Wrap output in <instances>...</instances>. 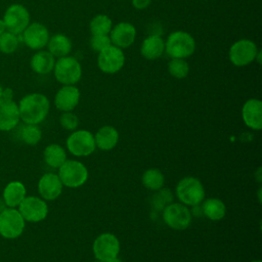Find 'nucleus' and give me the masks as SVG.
<instances>
[{"label": "nucleus", "instance_id": "f257e3e1", "mask_svg": "<svg viewBox=\"0 0 262 262\" xmlns=\"http://www.w3.org/2000/svg\"><path fill=\"white\" fill-rule=\"evenodd\" d=\"M18 105L19 119L26 124L38 125L43 122L49 112V100L41 93H31L24 96Z\"/></svg>", "mask_w": 262, "mask_h": 262}, {"label": "nucleus", "instance_id": "f03ea898", "mask_svg": "<svg viewBox=\"0 0 262 262\" xmlns=\"http://www.w3.org/2000/svg\"><path fill=\"white\" fill-rule=\"evenodd\" d=\"M195 49L193 37L184 31L171 33L165 41V51L171 58H186Z\"/></svg>", "mask_w": 262, "mask_h": 262}, {"label": "nucleus", "instance_id": "7ed1b4c3", "mask_svg": "<svg viewBox=\"0 0 262 262\" xmlns=\"http://www.w3.org/2000/svg\"><path fill=\"white\" fill-rule=\"evenodd\" d=\"M176 195L180 203L192 207L203 203L205 199V188L198 178L187 176L177 183Z\"/></svg>", "mask_w": 262, "mask_h": 262}, {"label": "nucleus", "instance_id": "20e7f679", "mask_svg": "<svg viewBox=\"0 0 262 262\" xmlns=\"http://www.w3.org/2000/svg\"><path fill=\"white\" fill-rule=\"evenodd\" d=\"M58 177L62 185L70 188L82 186L88 179V170L84 164L75 160H67L58 168Z\"/></svg>", "mask_w": 262, "mask_h": 262}, {"label": "nucleus", "instance_id": "39448f33", "mask_svg": "<svg viewBox=\"0 0 262 262\" xmlns=\"http://www.w3.org/2000/svg\"><path fill=\"white\" fill-rule=\"evenodd\" d=\"M54 77L63 85H75L82 77V67L73 56L59 57L54 63Z\"/></svg>", "mask_w": 262, "mask_h": 262}, {"label": "nucleus", "instance_id": "423d86ee", "mask_svg": "<svg viewBox=\"0 0 262 262\" xmlns=\"http://www.w3.org/2000/svg\"><path fill=\"white\" fill-rule=\"evenodd\" d=\"M192 215L187 206L182 203H170L163 209V220L175 230L186 229L191 222Z\"/></svg>", "mask_w": 262, "mask_h": 262}, {"label": "nucleus", "instance_id": "0eeeda50", "mask_svg": "<svg viewBox=\"0 0 262 262\" xmlns=\"http://www.w3.org/2000/svg\"><path fill=\"white\" fill-rule=\"evenodd\" d=\"M67 148L76 157H87L96 148L94 135L87 130L74 131L67 138Z\"/></svg>", "mask_w": 262, "mask_h": 262}, {"label": "nucleus", "instance_id": "6e6552de", "mask_svg": "<svg viewBox=\"0 0 262 262\" xmlns=\"http://www.w3.org/2000/svg\"><path fill=\"white\" fill-rule=\"evenodd\" d=\"M25 228V219L18 210L6 208L0 213V234L5 238L19 236Z\"/></svg>", "mask_w": 262, "mask_h": 262}, {"label": "nucleus", "instance_id": "1a4fd4ad", "mask_svg": "<svg viewBox=\"0 0 262 262\" xmlns=\"http://www.w3.org/2000/svg\"><path fill=\"white\" fill-rule=\"evenodd\" d=\"M92 250L96 260L106 262L115 257H118L120 252V242L115 234L104 232L99 234L94 239Z\"/></svg>", "mask_w": 262, "mask_h": 262}, {"label": "nucleus", "instance_id": "9d476101", "mask_svg": "<svg viewBox=\"0 0 262 262\" xmlns=\"http://www.w3.org/2000/svg\"><path fill=\"white\" fill-rule=\"evenodd\" d=\"M257 45L249 39L234 42L229 49V59L235 67H246L256 59Z\"/></svg>", "mask_w": 262, "mask_h": 262}, {"label": "nucleus", "instance_id": "9b49d317", "mask_svg": "<svg viewBox=\"0 0 262 262\" xmlns=\"http://www.w3.org/2000/svg\"><path fill=\"white\" fill-rule=\"evenodd\" d=\"M6 30L14 35H20L30 24V13L28 9L20 4L10 5L3 17Z\"/></svg>", "mask_w": 262, "mask_h": 262}, {"label": "nucleus", "instance_id": "f8f14e48", "mask_svg": "<svg viewBox=\"0 0 262 262\" xmlns=\"http://www.w3.org/2000/svg\"><path fill=\"white\" fill-rule=\"evenodd\" d=\"M18 207L23 218L29 222L42 221L48 214L47 204L37 196H25Z\"/></svg>", "mask_w": 262, "mask_h": 262}, {"label": "nucleus", "instance_id": "ddd939ff", "mask_svg": "<svg viewBox=\"0 0 262 262\" xmlns=\"http://www.w3.org/2000/svg\"><path fill=\"white\" fill-rule=\"evenodd\" d=\"M125 63V55L123 50L111 45L106 49L98 53L97 64L101 72L105 74H115L119 72Z\"/></svg>", "mask_w": 262, "mask_h": 262}, {"label": "nucleus", "instance_id": "4468645a", "mask_svg": "<svg viewBox=\"0 0 262 262\" xmlns=\"http://www.w3.org/2000/svg\"><path fill=\"white\" fill-rule=\"evenodd\" d=\"M21 35L24 43L33 50L43 48L47 45L49 40V33L47 28L40 23L29 24Z\"/></svg>", "mask_w": 262, "mask_h": 262}, {"label": "nucleus", "instance_id": "2eb2a0df", "mask_svg": "<svg viewBox=\"0 0 262 262\" xmlns=\"http://www.w3.org/2000/svg\"><path fill=\"white\" fill-rule=\"evenodd\" d=\"M136 37V29L135 27L127 21H122L117 24L114 28H112L110 32V39L112 45L123 49L128 48L134 43Z\"/></svg>", "mask_w": 262, "mask_h": 262}, {"label": "nucleus", "instance_id": "dca6fc26", "mask_svg": "<svg viewBox=\"0 0 262 262\" xmlns=\"http://www.w3.org/2000/svg\"><path fill=\"white\" fill-rule=\"evenodd\" d=\"M242 118L247 127L253 130L262 129V102L259 99H248L242 108Z\"/></svg>", "mask_w": 262, "mask_h": 262}, {"label": "nucleus", "instance_id": "f3484780", "mask_svg": "<svg viewBox=\"0 0 262 262\" xmlns=\"http://www.w3.org/2000/svg\"><path fill=\"white\" fill-rule=\"evenodd\" d=\"M19 122L18 105L12 99L0 98V130H12Z\"/></svg>", "mask_w": 262, "mask_h": 262}, {"label": "nucleus", "instance_id": "a211bd4d", "mask_svg": "<svg viewBox=\"0 0 262 262\" xmlns=\"http://www.w3.org/2000/svg\"><path fill=\"white\" fill-rule=\"evenodd\" d=\"M62 183L57 174L45 173L38 182V191L42 199L53 201L57 199L62 191Z\"/></svg>", "mask_w": 262, "mask_h": 262}, {"label": "nucleus", "instance_id": "6ab92c4d", "mask_svg": "<svg viewBox=\"0 0 262 262\" xmlns=\"http://www.w3.org/2000/svg\"><path fill=\"white\" fill-rule=\"evenodd\" d=\"M80 91L75 85H63L55 94L54 103L61 112H72L79 103Z\"/></svg>", "mask_w": 262, "mask_h": 262}, {"label": "nucleus", "instance_id": "aec40b11", "mask_svg": "<svg viewBox=\"0 0 262 262\" xmlns=\"http://www.w3.org/2000/svg\"><path fill=\"white\" fill-rule=\"evenodd\" d=\"M165 51V41L164 39L159 35H149L147 36L140 48L141 55L148 59V60H155L162 56V54Z\"/></svg>", "mask_w": 262, "mask_h": 262}, {"label": "nucleus", "instance_id": "412c9836", "mask_svg": "<svg viewBox=\"0 0 262 262\" xmlns=\"http://www.w3.org/2000/svg\"><path fill=\"white\" fill-rule=\"evenodd\" d=\"M95 146L101 150L113 149L119 141V133L113 126H102L94 135Z\"/></svg>", "mask_w": 262, "mask_h": 262}, {"label": "nucleus", "instance_id": "4be33fe9", "mask_svg": "<svg viewBox=\"0 0 262 262\" xmlns=\"http://www.w3.org/2000/svg\"><path fill=\"white\" fill-rule=\"evenodd\" d=\"M54 56L46 50L38 51L32 56L30 60L31 69L39 75H46L50 73L54 68Z\"/></svg>", "mask_w": 262, "mask_h": 262}, {"label": "nucleus", "instance_id": "5701e85b", "mask_svg": "<svg viewBox=\"0 0 262 262\" xmlns=\"http://www.w3.org/2000/svg\"><path fill=\"white\" fill-rule=\"evenodd\" d=\"M26 196V187L19 181L9 182L3 191V200L9 208H14L20 204Z\"/></svg>", "mask_w": 262, "mask_h": 262}, {"label": "nucleus", "instance_id": "b1692460", "mask_svg": "<svg viewBox=\"0 0 262 262\" xmlns=\"http://www.w3.org/2000/svg\"><path fill=\"white\" fill-rule=\"evenodd\" d=\"M47 46L48 51L54 57L58 58L67 56L72 50V42L70 38L62 34H56L49 38Z\"/></svg>", "mask_w": 262, "mask_h": 262}, {"label": "nucleus", "instance_id": "393cba45", "mask_svg": "<svg viewBox=\"0 0 262 262\" xmlns=\"http://www.w3.org/2000/svg\"><path fill=\"white\" fill-rule=\"evenodd\" d=\"M202 210L203 215L213 221L221 220L226 213V207L224 203L220 199L216 198L207 199L202 205Z\"/></svg>", "mask_w": 262, "mask_h": 262}, {"label": "nucleus", "instance_id": "a878e982", "mask_svg": "<svg viewBox=\"0 0 262 262\" xmlns=\"http://www.w3.org/2000/svg\"><path fill=\"white\" fill-rule=\"evenodd\" d=\"M44 161L52 168H59L67 161L64 148L56 143L47 145L44 149Z\"/></svg>", "mask_w": 262, "mask_h": 262}, {"label": "nucleus", "instance_id": "bb28decb", "mask_svg": "<svg viewBox=\"0 0 262 262\" xmlns=\"http://www.w3.org/2000/svg\"><path fill=\"white\" fill-rule=\"evenodd\" d=\"M142 184L144 187L150 190H159L163 187L165 182V177L159 169H148L144 171L141 177Z\"/></svg>", "mask_w": 262, "mask_h": 262}, {"label": "nucleus", "instance_id": "cd10ccee", "mask_svg": "<svg viewBox=\"0 0 262 262\" xmlns=\"http://www.w3.org/2000/svg\"><path fill=\"white\" fill-rule=\"evenodd\" d=\"M89 28L92 35H108L113 21L106 14H97L91 19Z\"/></svg>", "mask_w": 262, "mask_h": 262}, {"label": "nucleus", "instance_id": "c85d7f7f", "mask_svg": "<svg viewBox=\"0 0 262 262\" xmlns=\"http://www.w3.org/2000/svg\"><path fill=\"white\" fill-rule=\"evenodd\" d=\"M19 137L26 144L36 145L41 140L42 132L37 125L26 124L19 129Z\"/></svg>", "mask_w": 262, "mask_h": 262}, {"label": "nucleus", "instance_id": "c756f323", "mask_svg": "<svg viewBox=\"0 0 262 262\" xmlns=\"http://www.w3.org/2000/svg\"><path fill=\"white\" fill-rule=\"evenodd\" d=\"M168 72L176 79H183L188 75L189 66L184 58H171L168 63Z\"/></svg>", "mask_w": 262, "mask_h": 262}, {"label": "nucleus", "instance_id": "7c9ffc66", "mask_svg": "<svg viewBox=\"0 0 262 262\" xmlns=\"http://www.w3.org/2000/svg\"><path fill=\"white\" fill-rule=\"evenodd\" d=\"M18 38L10 32H4L0 35V51L5 54H10L17 49Z\"/></svg>", "mask_w": 262, "mask_h": 262}, {"label": "nucleus", "instance_id": "2f4dec72", "mask_svg": "<svg viewBox=\"0 0 262 262\" xmlns=\"http://www.w3.org/2000/svg\"><path fill=\"white\" fill-rule=\"evenodd\" d=\"M59 123L63 129L74 131L79 125V119L72 112H62L59 117Z\"/></svg>", "mask_w": 262, "mask_h": 262}, {"label": "nucleus", "instance_id": "473e14b6", "mask_svg": "<svg viewBox=\"0 0 262 262\" xmlns=\"http://www.w3.org/2000/svg\"><path fill=\"white\" fill-rule=\"evenodd\" d=\"M90 45L94 51L99 53L110 47L112 45V42L107 35H92Z\"/></svg>", "mask_w": 262, "mask_h": 262}, {"label": "nucleus", "instance_id": "72a5a7b5", "mask_svg": "<svg viewBox=\"0 0 262 262\" xmlns=\"http://www.w3.org/2000/svg\"><path fill=\"white\" fill-rule=\"evenodd\" d=\"M155 204L156 207H159L160 209H164L167 205H169L171 203V201L173 200V195L171 193V191L168 188H164V189H159V192L155 195Z\"/></svg>", "mask_w": 262, "mask_h": 262}, {"label": "nucleus", "instance_id": "f704fd0d", "mask_svg": "<svg viewBox=\"0 0 262 262\" xmlns=\"http://www.w3.org/2000/svg\"><path fill=\"white\" fill-rule=\"evenodd\" d=\"M151 0H132V5L138 10H142L148 7Z\"/></svg>", "mask_w": 262, "mask_h": 262}, {"label": "nucleus", "instance_id": "c9c22d12", "mask_svg": "<svg viewBox=\"0 0 262 262\" xmlns=\"http://www.w3.org/2000/svg\"><path fill=\"white\" fill-rule=\"evenodd\" d=\"M190 213H191V215H196V216L203 215V210H202L201 204L195 205V206H192V210L190 211Z\"/></svg>", "mask_w": 262, "mask_h": 262}, {"label": "nucleus", "instance_id": "e433bc0d", "mask_svg": "<svg viewBox=\"0 0 262 262\" xmlns=\"http://www.w3.org/2000/svg\"><path fill=\"white\" fill-rule=\"evenodd\" d=\"M12 96H13V92L10 88H6V89H3V93H2V97L3 98H6V99H12Z\"/></svg>", "mask_w": 262, "mask_h": 262}, {"label": "nucleus", "instance_id": "4c0bfd02", "mask_svg": "<svg viewBox=\"0 0 262 262\" xmlns=\"http://www.w3.org/2000/svg\"><path fill=\"white\" fill-rule=\"evenodd\" d=\"M6 30V27H5V24H4V20L3 19H0V35H2Z\"/></svg>", "mask_w": 262, "mask_h": 262}, {"label": "nucleus", "instance_id": "58836bf2", "mask_svg": "<svg viewBox=\"0 0 262 262\" xmlns=\"http://www.w3.org/2000/svg\"><path fill=\"white\" fill-rule=\"evenodd\" d=\"M4 209H6V204H5V202H4L3 199H0V213H1Z\"/></svg>", "mask_w": 262, "mask_h": 262}, {"label": "nucleus", "instance_id": "ea45409f", "mask_svg": "<svg viewBox=\"0 0 262 262\" xmlns=\"http://www.w3.org/2000/svg\"><path fill=\"white\" fill-rule=\"evenodd\" d=\"M106 262H123V261L121 259H119L118 257H115V258H113V259H111V260H108Z\"/></svg>", "mask_w": 262, "mask_h": 262}, {"label": "nucleus", "instance_id": "a19ab883", "mask_svg": "<svg viewBox=\"0 0 262 262\" xmlns=\"http://www.w3.org/2000/svg\"><path fill=\"white\" fill-rule=\"evenodd\" d=\"M2 93H3V88H2V86L0 85V98L2 97Z\"/></svg>", "mask_w": 262, "mask_h": 262}, {"label": "nucleus", "instance_id": "79ce46f5", "mask_svg": "<svg viewBox=\"0 0 262 262\" xmlns=\"http://www.w3.org/2000/svg\"><path fill=\"white\" fill-rule=\"evenodd\" d=\"M251 262H261L260 260H253V261H251Z\"/></svg>", "mask_w": 262, "mask_h": 262}, {"label": "nucleus", "instance_id": "37998d69", "mask_svg": "<svg viewBox=\"0 0 262 262\" xmlns=\"http://www.w3.org/2000/svg\"><path fill=\"white\" fill-rule=\"evenodd\" d=\"M93 262H103V261H100V260H96V261H93Z\"/></svg>", "mask_w": 262, "mask_h": 262}]
</instances>
